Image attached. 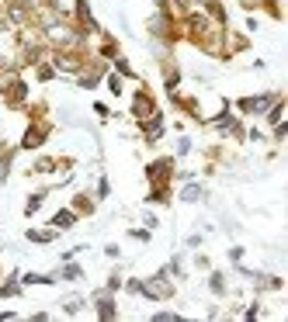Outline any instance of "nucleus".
Returning a JSON list of instances; mask_svg holds the SVG:
<instances>
[{"mask_svg":"<svg viewBox=\"0 0 288 322\" xmlns=\"http://www.w3.org/2000/svg\"><path fill=\"white\" fill-rule=\"evenodd\" d=\"M143 291L153 295V298H167L170 295V284H167V280H149V284H143Z\"/></svg>","mask_w":288,"mask_h":322,"instance_id":"f257e3e1","label":"nucleus"},{"mask_svg":"<svg viewBox=\"0 0 288 322\" xmlns=\"http://www.w3.org/2000/svg\"><path fill=\"white\" fill-rule=\"evenodd\" d=\"M149 177H153V180H163V177H167V163H153Z\"/></svg>","mask_w":288,"mask_h":322,"instance_id":"f03ea898","label":"nucleus"},{"mask_svg":"<svg viewBox=\"0 0 288 322\" xmlns=\"http://www.w3.org/2000/svg\"><path fill=\"white\" fill-rule=\"evenodd\" d=\"M243 107L246 111H264L267 107V97H261V101H243Z\"/></svg>","mask_w":288,"mask_h":322,"instance_id":"7ed1b4c3","label":"nucleus"},{"mask_svg":"<svg viewBox=\"0 0 288 322\" xmlns=\"http://www.w3.org/2000/svg\"><path fill=\"white\" fill-rule=\"evenodd\" d=\"M56 225H59V229H70V225H73V215H70V212H59V215H56Z\"/></svg>","mask_w":288,"mask_h":322,"instance_id":"20e7f679","label":"nucleus"},{"mask_svg":"<svg viewBox=\"0 0 288 322\" xmlns=\"http://www.w3.org/2000/svg\"><path fill=\"white\" fill-rule=\"evenodd\" d=\"M181 197H184V201H198V197H201V191L191 184V187H184V194H181Z\"/></svg>","mask_w":288,"mask_h":322,"instance_id":"39448f33","label":"nucleus"}]
</instances>
